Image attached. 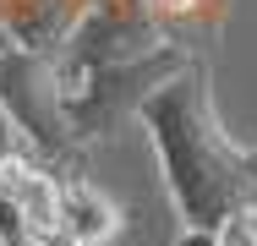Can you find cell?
<instances>
[{"mask_svg":"<svg viewBox=\"0 0 257 246\" xmlns=\"http://www.w3.org/2000/svg\"><path fill=\"white\" fill-rule=\"evenodd\" d=\"M132 120L148 132L181 235H213L219 219L257 208V153L219 126L213 71L203 55H192L175 77H164L137 104Z\"/></svg>","mask_w":257,"mask_h":246,"instance_id":"1","label":"cell"},{"mask_svg":"<svg viewBox=\"0 0 257 246\" xmlns=\"http://www.w3.org/2000/svg\"><path fill=\"white\" fill-rule=\"evenodd\" d=\"M0 115L17 126V137L33 148L55 175H82L88 148L60 120V93H55V66L50 55H33L0 28Z\"/></svg>","mask_w":257,"mask_h":246,"instance_id":"2","label":"cell"},{"mask_svg":"<svg viewBox=\"0 0 257 246\" xmlns=\"http://www.w3.org/2000/svg\"><path fill=\"white\" fill-rule=\"evenodd\" d=\"M186 60H192L186 49H148V55H137V60H115V66H99V71L55 88V93H60V120H66V132L77 137V148H93L99 137H109V132H115L126 115H137V104L154 93L164 77H175Z\"/></svg>","mask_w":257,"mask_h":246,"instance_id":"3","label":"cell"},{"mask_svg":"<svg viewBox=\"0 0 257 246\" xmlns=\"http://www.w3.org/2000/svg\"><path fill=\"white\" fill-rule=\"evenodd\" d=\"M60 230V175L0 115V246H39Z\"/></svg>","mask_w":257,"mask_h":246,"instance_id":"4","label":"cell"},{"mask_svg":"<svg viewBox=\"0 0 257 246\" xmlns=\"http://www.w3.org/2000/svg\"><path fill=\"white\" fill-rule=\"evenodd\" d=\"M120 208L88 181V175H60V235L77 246H104L120 235Z\"/></svg>","mask_w":257,"mask_h":246,"instance_id":"5","label":"cell"},{"mask_svg":"<svg viewBox=\"0 0 257 246\" xmlns=\"http://www.w3.org/2000/svg\"><path fill=\"white\" fill-rule=\"evenodd\" d=\"M208 246H257V219H252V213H230V219H219L213 235H208Z\"/></svg>","mask_w":257,"mask_h":246,"instance_id":"6","label":"cell"},{"mask_svg":"<svg viewBox=\"0 0 257 246\" xmlns=\"http://www.w3.org/2000/svg\"><path fill=\"white\" fill-rule=\"evenodd\" d=\"M39 246H77V241H71V235H60V230H55L50 241H39Z\"/></svg>","mask_w":257,"mask_h":246,"instance_id":"7","label":"cell"},{"mask_svg":"<svg viewBox=\"0 0 257 246\" xmlns=\"http://www.w3.org/2000/svg\"><path fill=\"white\" fill-rule=\"evenodd\" d=\"M252 153H257V148H252Z\"/></svg>","mask_w":257,"mask_h":246,"instance_id":"8","label":"cell"}]
</instances>
